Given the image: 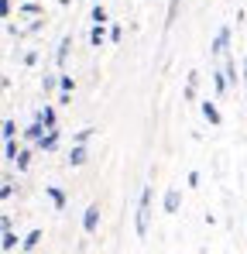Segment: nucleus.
I'll use <instances>...</instances> for the list:
<instances>
[{
    "instance_id": "13",
    "label": "nucleus",
    "mask_w": 247,
    "mask_h": 254,
    "mask_svg": "<svg viewBox=\"0 0 247 254\" xmlns=\"http://www.w3.org/2000/svg\"><path fill=\"white\" fill-rule=\"evenodd\" d=\"M35 117H38L45 127H59V114H55V107H52V103L38 107V110H35Z\"/></svg>"
},
{
    "instance_id": "16",
    "label": "nucleus",
    "mask_w": 247,
    "mask_h": 254,
    "mask_svg": "<svg viewBox=\"0 0 247 254\" xmlns=\"http://www.w3.org/2000/svg\"><path fill=\"white\" fill-rule=\"evenodd\" d=\"M45 196L52 199V206H55V210H65V203H69V196H65L59 186H45Z\"/></svg>"
},
{
    "instance_id": "9",
    "label": "nucleus",
    "mask_w": 247,
    "mask_h": 254,
    "mask_svg": "<svg viewBox=\"0 0 247 254\" xmlns=\"http://www.w3.org/2000/svg\"><path fill=\"white\" fill-rule=\"evenodd\" d=\"M35 151H38L35 144H24V148H21V155L14 158V169H17V172H28V169H31V162H35Z\"/></svg>"
},
{
    "instance_id": "6",
    "label": "nucleus",
    "mask_w": 247,
    "mask_h": 254,
    "mask_svg": "<svg viewBox=\"0 0 247 254\" xmlns=\"http://www.w3.org/2000/svg\"><path fill=\"white\" fill-rule=\"evenodd\" d=\"M86 162H89V151H86V144H72V148H69V158H65V165H69V169H82Z\"/></svg>"
},
{
    "instance_id": "26",
    "label": "nucleus",
    "mask_w": 247,
    "mask_h": 254,
    "mask_svg": "<svg viewBox=\"0 0 247 254\" xmlns=\"http://www.w3.org/2000/svg\"><path fill=\"white\" fill-rule=\"evenodd\" d=\"M17 14H21V17H41V7L38 3H21Z\"/></svg>"
},
{
    "instance_id": "31",
    "label": "nucleus",
    "mask_w": 247,
    "mask_h": 254,
    "mask_svg": "<svg viewBox=\"0 0 247 254\" xmlns=\"http://www.w3.org/2000/svg\"><path fill=\"white\" fill-rule=\"evenodd\" d=\"M121 38H124V28H121V24H114V28H110V42L121 45Z\"/></svg>"
},
{
    "instance_id": "34",
    "label": "nucleus",
    "mask_w": 247,
    "mask_h": 254,
    "mask_svg": "<svg viewBox=\"0 0 247 254\" xmlns=\"http://www.w3.org/2000/svg\"><path fill=\"white\" fill-rule=\"evenodd\" d=\"M244 110H247V100H244Z\"/></svg>"
},
{
    "instance_id": "7",
    "label": "nucleus",
    "mask_w": 247,
    "mask_h": 254,
    "mask_svg": "<svg viewBox=\"0 0 247 254\" xmlns=\"http://www.w3.org/2000/svg\"><path fill=\"white\" fill-rule=\"evenodd\" d=\"M223 72H227V83H230V89H237V83H244V76H237V59L227 52L223 55Z\"/></svg>"
},
{
    "instance_id": "3",
    "label": "nucleus",
    "mask_w": 247,
    "mask_h": 254,
    "mask_svg": "<svg viewBox=\"0 0 247 254\" xmlns=\"http://www.w3.org/2000/svg\"><path fill=\"white\" fill-rule=\"evenodd\" d=\"M59 144H62V130H59V127H48L35 148H38L41 155H52V151H59Z\"/></svg>"
},
{
    "instance_id": "21",
    "label": "nucleus",
    "mask_w": 247,
    "mask_h": 254,
    "mask_svg": "<svg viewBox=\"0 0 247 254\" xmlns=\"http://www.w3.org/2000/svg\"><path fill=\"white\" fill-rule=\"evenodd\" d=\"M17 155H21L17 137H7V141H3V162H7V165H14V158H17Z\"/></svg>"
},
{
    "instance_id": "15",
    "label": "nucleus",
    "mask_w": 247,
    "mask_h": 254,
    "mask_svg": "<svg viewBox=\"0 0 247 254\" xmlns=\"http://www.w3.org/2000/svg\"><path fill=\"white\" fill-rule=\"evenodd\" d=\"M185 103H196V96H199V72H189L185 76Z\"/></svg>"
},
{
    "instance_id": "10",
    "label": "nucleus",
    "mask_w": 247,
    "mask_h": 254,
    "mask_svg": "<svg viewBox=\"0 0 247 254\" xmlns=\"http://www.w3.org/2000/svg\"><path fill=\"white\" fill-rule=\"evenodd\" d=\"M45 130H48V127L41 124L38 117H35V121H31V124L24 127V130H21V137H24V141H28V144H38L41 141V134H45Z\"/></svg>"
},
{
    "instance_id": "23",
    "label": "nucleus",
    "mask_w": 247,
    "mask_h": 254,
    "mask_svg": "<svg viewBox=\"0 0 247 254\" xmlns=\"http://www.w3.org/2000/svg\"><path fill=\"white\" fill-rule=\"evenodd\" d=\"M72 89H76V79H72L69 72L59 69V93H72Z\"/></svg>"
},
{
    "instance_id": "8",
    "label": "nucleus",
    "mask_w": 247,
    "mask_h": 254,
    "mask_svg": "<svg viewBox=\"0 0 247 254\" xmlns=\"http://www.w3.org/2000/svg\"><path fill=\"white\" fill-rule=\"evenodd\" d=\"M17 248H21V237L14 234V227L0 230V251H3V254H10V251H17Z\"/></svg>"
},
{
    "instance_id": "4",
    "label": "nucleus",
    "mask_w": 247,
    "mask_h": 254,
    "mask_svg": "<svg viewBox=\"0 0 247 254\" xmlns=\"http://www.w3.org/2000/svg\"><path fill=\"white\" fill-rule=\"evenodd\" d=\"M96 230H100V203H89L86 213H82V234L93 237Z\"/></svg>"
},
{
    "instance_id": "1",
    "label": "nucleus",
    "mask_w": 247,
    "mask_h": 254,
    "mask_svg": "<svg viewBox=\"0 0 247 254\" xmlns=\"http://www.w3.org/2000/svg\"><path fill=\"white\" fill-rule=\"evenodd\" d=\"M151 196H155L151 186H144L141 196H137V216H134V234L137 237H148V230H151Z\"/></svg>"
},
{
    "instance_id": "5",
    "label": "nucleus",
    "mask_w": 247,
    "mask_h": 254,
    "mask_svg": "<svg viewBox=\"0 0 247 254\" xmlns=\"http://www.w3.org/2000/svg\"><path fill=\"white\" fill-rule=\"evenodd\" d=\"M182 210V192L172 186V189H165V196H162V213H168V216H175V213Z\"/></svg>"
},
{
    "instance_id": "24",
    "label": "nucleus",
    "mask_w": 247,
    "mask_h": 254,
    "mask_svg": "<svg viewBox=\"0 0 247 254\" xmlns=\"http://www.w3.org/2000/svg\"><path fill=\"white\" fill-rule=\"evenodd\" d=\"M0 137L7 141V137H17V124H14V117H3V124H0Z\"/></svg>"
},
{
    "instance_id": "2",
    "label": "nucleus",
    "mask_w": 247,
    "mask_h": 254,
    "mask_svg": "<svg viewBox=\"0 0 247 254\" xmlns=\"http://www.w3.org/2000/svg\"><path fill=\"white\" fill-rule=\"evenodd\" d=\"M230 42H234V31H230V24H223V28L213 35V42H209V55L223 59V55L230 52Z\"/></svg>"
},
{
    "instance_id": "22",
    "label": "nucleus",
    "mask_w": 247,
    "mask_h": 254,
    "mask_svg": "<svg viewBox=\"0 0 247 254\" xmlns=\"http://www.w3.org/2000/svg\"><path fill=\"white\" fill-rule=\"evenodd\" d=\"M55 89H59V72H45V76H41V93L48 96V93H55Z\"/></svg>"
},
{
    "instance_id": "14",
    "label": "nucleus",
    "mask_w": 247,
    "mask_h": 254,
    "mask_svg": "<svg viewBox=\"0 0 247 254\" xmlns=\"http://www.w3.org/2000/svg\"><path fill=\"white\" fill-rule=\"evenodd\" d=\"M69 52H72V35H65V38L59 42V48H55V65H59V69L69 62Z\"/></svg>"
},
{
    "instance_id": "18",
    "label": "nucleus",
    "mask_w": 247,
    "mask_h": 254,
    "mask_svg": "<svg viewBox=\"0 0 247 254\" xmlns=\"http://www.w3.org/2000/svg\"><path fill=\"white\" fill-rule=\"evenodd\" d=\"M14 186H17V182H14V175H10V172H3V179H0V199H3V203H10V199H14Z\"/></svg>"
},
{
    "instance_id": "27",
    "label": "nucleus",
    "mask_w": 247,
    "mask_h": 254,
    "mask_svg": "<svg viewBox=\"0 0 247 254\" xmlns=\"http://www.w3.org/2000/svg\"><path fill=\"white\" fill-rule=\"evenodd\" d=\"M179 7H182V0H168V21H165L168 28L175 24V17H179Z\"/></svg>"
},
{
    "instance_id": "33",
    "label": "nucleus",
    "mask_w": 247,
    "mask_h": 254,
    "mask_svg": "<svg viewBox=\"0 0 247 254\" xmlns=\"http://www.w3.org/2000/svg\"><path fill=\"white\" fill-rule=\"evenodd\" d=\"M59 3H62V7H69V3H72V0H59Z\"/></svg>"
},
{
    "instance_id": "29",
    "label": "nucleus",
    "mask_w": 247,
    "mask_h": 254,
    "mask_svg": "<svg viewBox=\"0 0 247 254\" xmlns=\"http://www.w3.org/2000/svg\"><path fill=\"white\" fill-rule=\"evenodd\" d=\"M199 182H203V175H199L196 169H192L189 175H185V186H189V189H199Z\"/></svg>"
},
{
    "instance_id": "17",
    "label": "nucleus",
    "mask_w": 247,
    "mask_h": 254,
    "mask_svg": "<svg viewBox=\"0 0 247 254\" xmlns=\"http://www.w3.org/2000/svg\"><path fill=\"white\" fill-rule=\"evenodd\" d=\"M41 241H45V234H41V230H28V234L21 237V251H38Z\"/></svg>"
},
{
    "instance_id": "32",
    "label": "nucleus",
    "mask_w": 247,
    "mask_h": 254,
    "mask_svg": "<svg viewBox=\"0 0 247 254\" xmlns=\"http://www.w3.org/2000/svg\"><path fill=\"white\" fill-rule=\"evenodd\" d=\"M7 227H14V220H10V213H0V230H7Z\"/></svg>"
},
{
    "instance_id": "25",
    "label": "nucleus",
    "mask_w": 247,
    "mask_h": 254,
    "mask_svg": "<svg viewBox=\"0 0 247 254\" xmlns=\"http://www.w3.org/2000/svg\"><path fill=\"white\" fill-rule=\"evenodd\" d=\"M93 134H96V127H82V130H76L72 144H89V141H93Z\"/></svg>"
},
{
    "instance_id": "28",
    "label": "nucleus",
    "mask_w": 247,
    "mask_h": 254,
    "mask_svg": "<svg viewBox=\"0 0 247 254\" xmlns=\"http://www.w3.org/2000/svg\"><path fill=\"white\" fill-rule=\"evenodd\" d=\"M10 14H14V0H0V17L10 21Z\"/></svg>"
},
{
    "instance_id": "30",
    "label": "nucleus",
    "mask_w": 247,
    "mask_h": 254,
    "mask_svg": "<svg viewBox=\"0 0 247 254\" xmlns=\"http://www.w3.org/2000/svg\"><path fill=\"white\" fill-rule=\"evenodd\" d=\"M21 62H24V65H28V69H31V65H38V52H35V48H28V52H24V59H21Z\"/></svg>"
},
{
    "instance_id": "11",
    "label": "nucleus",
    "mask_w": 247,
    "mask_h": 254,
    "mask_svg": "<svg viewBox=\"0 0 247 254\" xmlns=\"http://www.w3.org/2000/svg\"><path fill=\"white\" fill-rule=\"evenodd\" d=\"M199 110H203V117H206V121H209L213 127L223 124V114H220V107H216L213 100H203V103H199Z\"/></svg>"
},
{
    "instance_id": "20",
    "label": "nucleus",
    "mask_w": 247,
    "mask_h": 254,
    "mask_svg": "<svg viewBox=\"0 0 247 254\" xmlns=\"http://www.w3.org/2000/svg\"><path fill=\"white\" fill-rule=\"evenodd\" d=\"M89 21H93V24H107V21H110V14H107V7H103L100 0H93V10H89Z\"/></svg>"
},
{
    "instance_id": "12",
    "label": "nucleus",
    "mask_w": 247,
    "mask_h": 254,
    "mask_svg": "<svg viewBox=\"0 0 247 254\" xmlns=\"http://www.w3.org/2000/svg\"><path fill=\"white\" fill-rule=\"evenodd\" d=\"M107 42H110L107 24H93V28H89V45H93V48H103Z\"/></svg>"
},
{
    "instance_id": "19",
    "label": "nucleus",
    "mask_w": 247,
    "mask_h": 254,
    "mask_svg": "<svg viewBox=\"0 0 247 254\" xmlns=\"http://www.w3.org/2000/svg\"><path fill=\"white\" fill-rule=\"evenodd\" d=\"M209 79H213V89H216V96H223V93L230 89V83H227V72H223V69H213V72H209Z\"/></svg>"
}]
</instances>
